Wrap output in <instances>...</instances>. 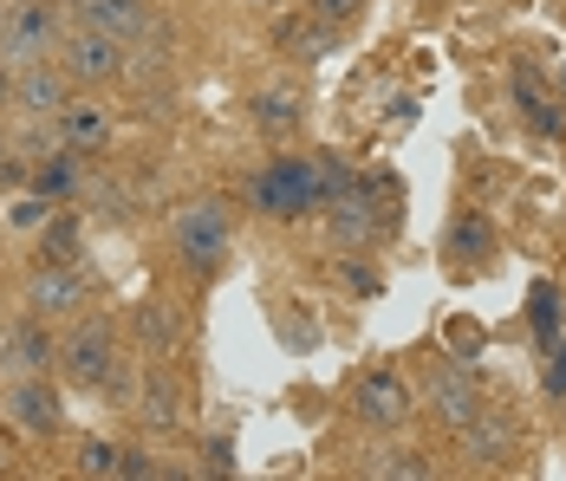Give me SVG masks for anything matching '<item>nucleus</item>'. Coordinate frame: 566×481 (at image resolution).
<instances>
[{"label": "nucleus", "instance_id": "obj_1", "mask_svg": "<svg viewBox=\"0 0 566 481\" xmlns=\"http://www.w3.org/2000/svg\"><path fill=\"white\" fill-rule=\"evenodd\" d=\"M248 202L268 221H306L333 202V176H326V157H274L268 169H254L248 182Z\"/></svg>", "mask_w": 566, "mask_h": 481}, {"label": "nucleus", "instance_id": "obj_2", "mask_svg": "<svg viewBox=\"0 0 566 481\" xmlns=\"http://www.w3.org/2000/svg\"><path fill=\"white\" fill-rule=\"evenodd\" d=\"M170 248H176V261H182V273H196V280L222 273L228 254H234V221H228V202H216V196L189 202V209L170 221Z\"/></svg>", "mask_w": 566, "mask_h": 481}, {"label": "nucleus", "instance_id": "obj_3", "mask_svg": "<svg viewBox=\"0 0 566 481\" xmlns=\"http://www.w3.org/2000/svg\"><path fill=\"white\" fill-rule=\"evenodd\" d=\"M59 372L72 390H105L117 372H124V338L105 313H78L65 345H59Z\"/></svg>", "mask_w": 566, "mask_h": 481}, {"label": "nucleus", "instance_id": "obj_4", "mask_svg": "<svg viewBox=\"0 0 566 481\" xmlns=\"http://www.w3.org/2000/svg\"><path fill=\"white\" fill-rule=\"evenodd\" d=\"M72 13L65 0H7L0 7V59L7 65H40V59L59 53Z\"/></svg>", "mask_w": 566, "mask_h": 481}, {"label": "nucleus", "instance_id": "obj_5", "mask_svg": "<svg viewBox=\"0 0 566 481\" xmlns=\"http://www.w3.org/2000/svg\"><path fill=\"white\" fill-rule=\"evenodd\" d=\"M53 59L65 65V79H72L78 92H98V85H117V79H124V59H130V46H124V40H112V33H98V27H85V20H72Z\"/></svg>", "mask_w": 566, "mask_h": 481}, {"label": "nucleus", "instance_id": "obj_6", "mask_svg": "<svg viewBox=\"0 0 566 481\" xmlns=\"http://www.w3.org/2000/svg\"><path fill=\"white\" fill-rule=\"evenodd\" d=\"M0 424L33 436V442H53L59 429H65V404H59V390L46 384V372L7 377L0 384Z\"/></svg>", "mask_w": 566, "mask_h": 481}, {"label": "nucleus", "instance_id": "obj_7", "mask_svg": "<svg viewBox=\"0 0 566 481\" xmlns=\"http://www.w3.org/2000/svg\"><path fill=\"white\" fill-rule=\"evenodd\" d=\"M85 300H92V280L72 268V261H40V268L27 273V286H20V306H27V313H40L46 325L78 320V313H85Z\"/></svg>", "mask_w": 566, "mask_h": 481}, {"label": "nucleus", "instance_id": "obj_8", "mask_svg": "<svg viewBox=\"0 0 566 481\" xmlns=\"http://www.w3.org/2000/svg\"><path fill=\"white\" fill-rule=\"evenodd\" d=\"M352 410H358V424H365V429L397 436V429H410V417H417L423 404H417L410 377H397V372H365L358 384H352Z\"/></svg>", "mask_w": 566, "mask_h": 481}, {"label": "nucleus", "instance_id": "obj_9", "mask_svg": "<svg viewBox=\"0 0 566 481\" xmlns=\"http://www.w3.org/2000/svg\"><path fill=\"white\" fill-rule=\"evenodd\" d=\"M417 404H423V410H430L437 424L450 429V436H455L462 424H475V417L489 410V404H482V384H475V377L462 372V365H437V372L423 377Z\"/></svg>", "mask_w": 566, "mask_h": 481}, {"label": "nucleus", "instance_id": "obj_10", "mask_svg": "<svg viewBox=\"0 0 566 481\" xmlns=\"http://www.w3.org/2000/svg\"><path fill=\"white\" fill-rule=\"evenodd\" d=\"M59 365V338L40 313H20L13 325H0V372L7 377H33Z\"/></svg>", "mask_w": 566, "mask_h": 481}, {"label": "nucleus", "instance_id": "obj_11", "mask_svg": "<svg viewBox=\"0 0 566 481\" xmlns=\"http://www.w3.org/2000/svg\"><path fill=\"white\" fill-rule=\"evenodd\" d=\"M65 13L98 27V33H112V40H124V46H150L157 40V7L150 0H78Z\"/></svg>", "mask_w": 566, "mask_h": 481}, {"label": "nucleus", "instance_id": "obj_12", "mask_svg": "<svg viewBox=\"0 0 566 481\" xmlns=\"http://www.w3.org/2000/svg\"><path fill=\"white\" fill-rule=\"evenodd\" d=\"M72 98H78V85L65 79V65H59V59L20 65V85H13V111H20V117H59Z\"/></svg>", "mask_w": 566, "mask_h": 481}, {"label": "nucleus", "instance_id": "obj_13", "mask_svg": "<svg viewBox=\"0 0 566 481\" xmlns=\"http://www.w3.org/2000/svg\"><path fill=\"white\" fill-rule=\"evenodd\" d=\"M326 234H333V248H371L378 234H385V215H378V196H365L358 182L326 202Z\"/></svg>", "mask_w": 566, "mask_h": 481}, {"label": "nucleus", "instance_id": "obj_14", "mask_svg": "<svg viewBox=\"0 0 566 481\" xmlns=\"http://www.w3.org/2000/svg\"><path fill=\"white\" fill-rule=\"evenodd\" d=\"M455 436H462V462L469 469H502V462H514V449H521V429L502 410H482L475 424H462Z\"/></svg>", "mask_w": 566, "mask_h": 481}, {"label": "nucleus", "instance_id": "obj_15", "mask_svg": "<svg viewBox=\"0 0 566 481\" xmlns=\"http://www.w3.org/2000/svg\"><path fill=\"white\" fill-rule=\"evenodd\" d=\"M59 137H65L72 157H92V150L112 144V111L98 105V98H72V105L59 111Z\"/></svg>", "mask_w": 566, "mask_h": 481}, {"label": "nucleus", "instance_id": "obj_16", "mask_svg": "<svg viewBox=\"0 0 566 481\" xmlns=\"http://www.w3.org/2000/svg\"><path fill=\"white\" fill-rule=\"evenodd\" d=\"M130 332H137L144 358H170V352H182V320H176L170 300H144V306L130 313Z\"/></svg>", "mask_w": 566, "mask_h": 481}, {"label": "nucleus", "instance_id": "obj_17", "mask_svg": "<svg viewBox=\"0 0 566 481\" xmlns=\"http://www.w3.org/2000/svg\"><path fill=\"white\" fill-rule=\"evenodd\" d=\"M137 417L150 429H176L182 424V390H176V377L164 365H144V384H137V404H130Z\"/></svg>", "mask_w": 566, "mask_h": 481}, {"label": "nucleus", "instance_id": "obj_18", "mask_svg": "<svg viewBox=\"0 0 566 481\" xmlns=\"http://www.w3.org/2000/svg\"><path fill=\"white\" fill-rule=\"evenodd\" d=\"M274 40H281V53L286 59H326L333 53V20H306V13H293V20H281L274 27Z\"/></svg>", "mask_w": 566, "mask_h": 481}, {"label": "nucleus", "instance_id": "obj_19", "mask_svg": "<svg viewBox=\"0 0 566 481\" xmlns=\"http://www.w3.org/2000/svg\"><path fill=\"white\" fill-rule=\"evenodd\" d=\"M85 182H78V169H72V150H53V157H40L33 163V196H46V202H72Z\"/></svg>", "mask_w": 566, "mask_h": 481}, {"label": "nucleus", "instance_id": "obj_20", "mask_svg": "<svg viewBox=\"0 0 566 481\" xmlns=\"http://www.w3.org/2000/svg\"><path fill=\"white\" fill-rule=\"evenodd\" d=\"M358 469L371 481H423L430 475V456H417V449H378V456H365Z\"/></svg>", "mask_w": 566, "mask_h": 481}, {"label": "nucleus", "instance_id": "obj_21", "mask_svg": "<svg viewBox=\"0 0 566 481\" xmlns=\"http://www.w3.org/2000/svg\"><path fill=\"white\" fill-rule=\"evenodd\" d=\"M117 462H124V449H117V442H105V436H85L72 469H78V475H117Z\"/></svg>", "mask_w": 566, "mask_h": 481}, {"label": "nucleus", "instance_id": "obj_22", "mask_svg": "<svg viewBox=\"0 0 566 481\" xmlns=\"http://www.w3.org/2000/svg\"><path fill=\"white\" fill-rule=\"evenodd\" d=\"M78 196H85V209L98 215V221H124V215H130V202H124V189H117V182H85Z\"/></svg>", "mask_w": 566, "mask_h": 481}, {"label": "nucleus", "instance_id": "obj_23", "mask_svg": "<svg viewBox=\"0 0 566 481\" xmlns=\"http://www.w3.org/2000/svg\"><path fill=\"white\" fill-rule=\"evenodd\" d=\"M254 117H261V124H293V117H300V98H293L286 85H268V92H254Z\"/></svg>", "mask_w": 566, "mask_h": 481}, {"label": "nucleus", "instance_id": "obj_24", "mask_svg": "<svg viewBox=\"0 0 566 481\" xmlns=\"http://www.w3.org/2000/svg\"><path fill=\"white\" fill-rule=\"evenodd\" d=\"M541 390H547L554 404H566V345H554V352H547V372H541Z\"/></svg>", "mask_w": 566, "mask_h": 481}, {"label": "nucleus", "instance_id": "obj_25", "mask_svg": "<svg viewBox=\"0 0 566 481\" xmlns=\"http://www.w3.org/2000/svg\"><path fill=\"white\" fill-rule=\"evenodd\" d=\"M482 241H489V228H482L475 215H469V221H455V228H450V248H455V254H462V248H469V254H482Z\"/></svg>", "mask_w": 566, "mask_h": 481}, {"label": "nucleus", "instance_id": "obj_26", "mask_svg": "<svg viewBox=\"0 0 566 481\" xmlns=\"http://www.w3.org/2000/svg\"><path fill=\"white\" fill-rule=\"evenodd\" d=\"M339 280L352 286V293H378V286H385L378 273H371V268H358V261H339Z\"/></svg>", "mask_w": 566, "mask_h": 481}, {"label": "nucleus", "instance_id": "obj_27", "mask_svg": "<svg viewBox=\"0 0 566 481\" xmlns=\"http://www.w3.org/2000/svg\"><path fill=\"white\" fill-rule=\"evenodd\" d=\"M117 475H124V481H144V475H157V462H144V449H124Z\"/></svg>", "mask_w": 566, "mask_h": 481}, {"label": "nucleus", "instance_id": "obj_28", "mask_svg": "<svg viewBox=\"0 0 566 481\" xmlns=\"http://www.w3.org/2000/svg\"><path fill=\"white\" fill-rule=\"evenodd\" d=\"M358 7H365V0H313V13H319V20H333V27H339V20H352Z\"/></svg>", "mask_w": 566, "mask_h": 481}, {"label": "nucleus", "instance_id": "obj_29", "mask_svg": "<svg viewBox=\"0 0 566 481\" xmlns=\"http://www.w3.org/2000/svg\"><path fill=\"white\" fill-rule=\"evenodd\" d=\"M13 85H20V65H7V59H0V117L13 111Z\"/></svg>", "mask_w": 566, "mask_h": 481}, {"label": "nucleus", "instance_id": "obj_30", "mask_svg": "<svg viewBox=\"0 0 566 481\" xmlns=\"http://www.w3.org/2000/svg\"><path fill=\"white\" fill-rule=\"evenodd\" d=\"M7 157H13V130H7V117H0V169H7Z\"/></svg>", "mask_w": 566, "mask_h": 481}, {"label": "nucleus", "instance_id": "obj_31", "mask_svg": "<svg viewBox=\"0 0 566 481\" xmlns=\"http://www.w3.org/2000/svg\"><path fill=\"white\" fill-rule=\"evenodd\" d=\"M0 475H13V442L0 436Z\"/></svg>", "mask_w": 566, "mask_h": 481}, {"label": "nucleus", "instance_id": "obj_32", "mask_svg": "<svg viewBox=\"0 0 566 481\" xmlns=\"http://www.w3.org/2000/svg\"><path fill=\"white\" fill-rule=\"evenodd\" d=\"M560 105H566V72H560Z\"/></svg>", "mask_w": 566, "mask_h": 481}, {"label": "nucleus", "instance_id": "obj_33", "mask_svg": "<svg viewBox=\"0 0 566 481\" xmlns=\"http://www.w3.org/2000/svg\"><path fill=\"white\" fill-rule=\"evenodd\" d=\"M65 7H78V0H65Z\"/></svg>", "mask_w": 566, "mask_h": 481}]
</instances>
